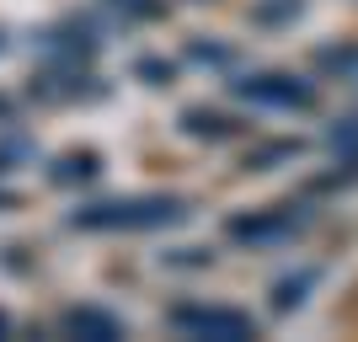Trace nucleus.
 Listing matches in <instances>:
<instances>
[{
    "mask_svg": "<svg viewBox=\"0 0 358 342\" xmlns=\"http://www.w3.org/2000/svg\"><path fill=\"white\" fill-rule=\"evenodd\" d=\"M236 97H246V102H257V107H289V113H305V107H315V91L299 80V75H278V70H268V75H246V80H236Z\"/></svg>",
    "mask_w": 358,
    "mask_h": 342,
    "instance_id": "nucleus-3",
    "label": "nucleus"
},
{
    "mask_svg": "<svg viewBox=\"0 0 358 342\" xmlns=\"http://www.w3.org/2000/svg\"><path fill=\"white\" fill-rule=\"evenodd\" d=\"M299 0H268V6H257V22H278V16H294Z\"/></svg>",
    "mask_w": 358,
    "mask_h": 342,
    "instance_id": "nucleus-11",
    "label": "nucleus"
},
{
    "mask_svg": "<svg viewBox=\"0 0 358 342\" xmlns=\"http://www.w3.org/2000/svg\"><path fill=\"white\" fill-rule=\"evenodd\" d=\"M305 283H310V273H305V278H284V283H278V294H273V305H278V311H289V305H299V299H305V294H299Z\"/></svg>",
    "mask_w": 358,
    "mask_h": 342,
    "instance_id": "nucleus-9",
    "label": "nucleus"
},
{
    "mask_svg": "<svg viewBox=\"0 0 358 342\" xmlns=\"http://www.w3.org/2000/svg\"><path fill=\"white\" fill-rule=\"evenodd\" d=\"M289 155H299V139H278V145H268V150H252V155H246V171H273V161H289Z\"/></svg>",
    "mask_w": 358,
    "mask_h": 342,
    "instance_id": "nucleus-8",
    "label": "nucleus"
},
{
    "mask_svg": "<svg viewBox=\"0 0 358 342\" xmlns=\"http://www.w3.org/2000/svg\"><path fill=\"white\" fill-rule=\"evenodd\" d=\"M224 230H230V241L268 246V241H278V236H289V230H294V214H289L284 204H278V208H252V214H236Z\"/></svg>",
    "mask_w": 358,
    "mask_h": 342,
    "instance_id": "nucleus-4",
    "label": "nucleus"
},
{
    "mask_svg": "<svg viewBox=\"0 0 358 342\" xmlns=\"http://www.w3.org/2000/svg\"><path fill=\"white\" fill-rule=\"evenodd\" d=\"M96 171H102L96 150H80V155H64V161L54 166V182H91Z\"/></svg>",
    "mask_w": 358,
    "mask_h": 342,
    "instance_id": "nucleus-7",
    "label": "nucleus"
},
{
    "mask_svg": "<svg viewBox=\"0 0 358 342\" xmlns=\"http://www.w3.org/2000/svg\"><path fill=\"white\" fill-rule=\"evenodd\" d=\"M321 64H331V70H353V64H358V43H348V48H321Z\"/></svg>",
    "mask_w": 358,
    "mask_h": 342,
    "instance_id": "nucleus-10",
    "label": "nucleus"
},
{
    "mask_svg": "<svg viewBox=\"0 0 358 342\" xmlns=\"http://www.w3.org/2000/svg\"><path fill=\"white\" fill-rule=\"evenodd\" d=\"M6 332H11V315H6V311H0V337H6Z\"/></svg>",
    "mask_w": 358,
    "mask_h": 342,
    "instance_id": "nucleus-14",
    "label": "nucleus"
},
{
    "mask_svg": "<svg viewBox=\"0 0 358 342\" xmlns=\"http://www.w3.org/2000/svg\"><path fill=\"white\" fill-rule=\"evenodd\" d=\"M166 321L182 332V337H214V342H246L257 337V321L236 305H203V299H182L166 311Z\"/></svg>",
    "mask_w": 358,
    "mask_h": 342,
    "instance_id": "nucleus-2",
    "label": "nucleus"
},
{
    "mask_svg": "<svg viewBox=\"0 0 358 342\" xmlns=\"http://www.w3.org/2000/svg\"><path fill=\"white\" fill-rule=\"evenodd\" d=\"M182 129L193 139H230L236 134V123L224 118V113H209V107H187V113H182Z\"/></svg>",
    "mask_w": 358,
    "mask_h": 342,
    "instance_id": "nucleus-6",
    "label": "nucleus"
},
{
    "mask_svg": "<svg viewBox=\"0 0 358 342\" xmlns=\"http://www.w3.org/2000/svg\"><path fill=\"white\" fill-rule=\"evenodd\" d=\"M139 75H150V86H166V80H171V64H161V59H139Z\"/></svg>",
    "mask_w": 358,
    "mask_h": 342,
    "instance_id": "nucleus-12",
    "label": "nucleus"
},
{
    "mask_svg": "<svg viewBox=\"0 0 358 342\" xmlns=\"http://www.w3.org/2000/svg\"><path fill=\"white\" fill-rule=\"evenodd\" d=\"M171 220H182V198H166V193L113 198V204H91L70 214L75 230H155V225H171Z\"/></svg>",
    "mask_w": 358,
    "mask_h": 342,
    "instance_id": "nucleus-1",
    "label": "nucleus"
},
{
    "mask_svg": "<svg viewBox=\"0 0 358 342\" xmlns=\"http://www.w3.org/2000/svg\"><path fill=\"white\" fill-rule=\"evenodd\" d=\"M0 208H16V193H0Z\"/></svg>",
    "mask_w": 358,
    "mask_h": 342,
    "instance_id": "nucleus-13",
    "label": "nucleus"
},
{
    "mask_svg": "<svg viewBox=\"0 0 358 342\" xmlns=\"http://www.w3.org/2000/svg\"><path fill=\"white\" fill-rule=\"evenodd\" d=\"M64 332L113 342V337H123V321H118V315H107V311H96V305H70V311H64Z\"/></svg>",
    "mask_w": 358,
    "mask_h": 342,
    "instance_id": "nucleus-5",
    "label": "nucleus"
}]
</instances>
